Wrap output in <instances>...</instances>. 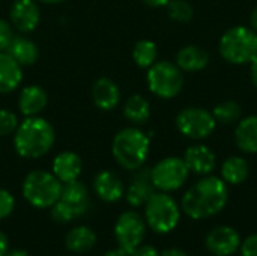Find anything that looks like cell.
<instances>
[{
	"instance_id": "cell-1",
	"label": "cell",
	"mask_w": 257,
	"mask_h": 256,
	"mask_svg": "<svg viewBox=\"0 0 257 256\" xmlns=\"http://www.w3.org/2000/svg\"><path fill=\"white\" fill-rule=\"evenodd\" d=\"M229 201L227 184L212 175H205L182 196L181 208L193 220H203L221 213Z\"/></svg>"
},
{
	"instance_id": "cell-2",
	"label": "cell",
	"mask_w": 257,
	"mask_h": 256,
	"mask_svg": "<svg viewBox=\"0 0 257 256\" xmlns=\"http://www.w3.org/2000/svg\"><path fill=\"white\" fill-rule=\"evenodd\" d=\"M56 142L53 125L41 116H29L18 124L14 133L15 152L26 160H36L47 155Z\"/></svg>"
},
{
	"instance_id": "cell-3",
	"label": "cell",
	"mask_w": 257,
	"mask_h": 256,
	"mask_svg": "<svg viewBox=\"0 0 257 256\" xmlns=\"http://www.w3.org/2000/svg\"><path fill=\"white\" fill-rule=\"evenodd\" d=\"M151 151L149 136L139 127H126L116 133L111 143V154L116 163L125 170H137L145 166Z\"/></svg>"
},
{
	"instance_id": "cell-4",
	"label": "cell",
	"mask_w": 257,
	"mask_h": 256,
	"mask_svg": "<svg viewBox=\"0 0 257 256\" xmlns=\"http://www.w3.org/2000/svg\"><path fill=\"white\" fill-rule=\"evenodd\" d=\"M218 51L232 65L250 63L257 56V32L247 26L227 29L220 38Z\"/></svg>"
},
{
	"instance_id": "cell-5",
	"label": "cell",
	"mask_w": 257,
	"mask_h": 256,
	"mask_svg": "<svg viewBox=\"0 0 257 256\" xmlns=\"http://www.w3.org/2000/svg\"><path fill=\"white\" fill-rule=\"evenodd\" d=\"M62 186L53 172L32 170L23 181V196L35 208H51L60 199Z\"/></svg>"
},
{
	"instance_id": "cell-6",
	"label": "cell",
	"mask_w": 257,
	"mask_h": 256,
	"mask_svg": "<svg viewBox=\"0 0 257 256\" xmlns=\"http://www.w3.org/2000/svg\"><path fill=\"white\" fill-rule=\"evenodd\" d=\"M181 220V208L166 192H155L145 204V222L157 234L172 232Z\"/></svg>"
},
{
	"instance_id": "cell-7",
	"label": "cell",
	"mask_w": 257,
	"mask_h": 256,
	"mask_svg": "<svg viewBox=\"0 0 257 256\" xmlns=\"http://www.w3.org/2000/svg\"><path fill=\"white\" fill-rule=\"evenodd\" d=\"M146 81L149 91L163 100H172L181 94L184 88V72L181 68L169 60L155 62L148 68Z\"/></svg>"
},
{
	"instance_id": "cell-8",
	"label": "cell",
	"mask_w": 257,
	"mask_h": 256,
	"mask_svg": "<svg viewBox=\"0 0 257 256\" xmlns=\"http://www.w3.org/2000/svg\"><path fill=\"white\" fill-rule=\"evenodd\" d=\"M178 131L193 140H203L209 137L217 127L212 112L203 107H185L175 119Z\"/></svg>"
},
{
	"instance_id": "cell-9",
	"label": "cell",
	"mask_w": 257,
	"mask_h": 256,
	"mask_svg": "<svg viewBox=\"0 0 257 256\" xmlns=\"http://www.w3.org/2000/svg\"><path fill=\"white\" fill-rule=\"evenodd\" d=\"M188 175L190 170L184 158L179 157H166L151 169V178L154 187L158 192H166V193L179 190L187 183Z\"/></svg>"
},
{
	"instance_id": "cell-10",
	"label": "cell",
	"mask_w": 257,
	"mask_h": 256,
	"mask_svg": "<svg viewBox=\"0 0 257 256\" xmlns=\"http://www.w3.org/2000/svg\"><path fill=\"white\" fill-rule=\"evenodd\" d=\"M146 222L145 217H142L136 211H125L122 213L114 225V238L117 243V247H120L128 255L137 249L140 244H143V240L146 237Z\"/></svg>"
},
{
	"instance_id": "cell-11",
	"label": "cell",
	"mask_w": 257,
	"mask_h": 256,
	"mask_svg": "<svg viewBox=\"0 0 257 256\" xmlns=\"http://www.w3.org/2000/svg\"><path fill=\"white\" fill-rule=\"evenodd\" d=\"M205 246L214 256H232L241 247V237L230 226H217L208 232Z\"/></svg>"
},
{
	"instance_id": "cell-12",
	"label": "cell",
	"mask_w": 257,
	"mask_h": 256,
	"mask_svg": "<svg viewBox=\"0 0 257 256\" xmlns=\"http://www.w3.org/2000/svg\"><path fill=\"white\" fill-rule=\"evenodd\" d=\"M41 21V11L35 0H15L9 11V23L21 33L33 32Z\"/></svg>"
},
{
	"instance_id": "cell-13",
	"label": "cell",
	"mask_w": 257,
	"mask_h": 256,
	"mask_svg": "<svg viewBox=\"0 0 257 256\" xmlns=\"http://www.w3.org/2000/svg\"><path fill=\"white\" fill-rule=\"evenodd\" d=\"M155 192L157 189L152 184L151 169L142 166L140 169L134 170L130 186L125 189V198L131 207H142Z\"/></svg>"
},
{
	"instance_id": "cell-14",
	"label": "cell",
	"mask_w": 257,
	"mask_h": 256,
	"mask_svg": "<svg viewBox=\"0 0 257 256\" xmlns=\"http://www.w3.org/2000/svg\"><path fill=\"white\" fill-rule=\"evenodd\" d=\"M93 190L101 201L108 204H114L125 196V184L113 170H101L93 180Z\"/></svg>"
},
{
	"instance_id": "cell-15",
	"label": "cell",
	"mask_w": 257,
	"mask_h": 256,
	"mask_svg": "<svg viewBox=\"0 0 257 256\" xmlns=\"http://www.w3.org/2000/svg\"><path fill=\"white\" fill-rule=\"evenodd\" d=\"M184 161L190 172L196 175H211L217 166V157L211 148L206 145H191L184 152Z\"/></svg>"
},
{
	"instance_id": "cell-16",
	"label": "cell",
	"mask_w": 257,
	"mask_h": 256,
	"mask_svg": "<svg viewBox=\"0 0 257 256\" xmlns=\"http://www.w3.org/2000/svg\"><path fill=\"white\" fill-rule=\"evenodd\" d=\"M60 201L66 204L77 217H83L90 207V196L89 190L84 186V183L74 180L69 183H65L62 186V193H60Z\"/></svg>"
},
{
	"instance_id": "cell-17",
	"label": "cell",
	"mask_w": 257,
	"mask_h": 256,
	"mask_svg": "<svg viewBox=\"0 0 257 256\" xmlns=\"http://www.w3.org/2000/svg\"><path fill=\"white\" fill-rule=\"evenodd\" d=\"M92 100L99 110L110 112L120 103V89L111 78L99 77L92 86Z\"/></svg>"
},
{
	"instance_id": "cell-18",
	"label": "cell",
	"mask_w": 257,
	"mask_h": 256,
	"mask_svg": "<svg viewBox=\"0 0 257 256\" xmlns=\"http://www.w3.org/2000/svg\"><path fill=\"white\" fill-rule=\"evenodd\" d=\"M51 169H53V174L56 175V178L62 184H65V183L78 180V177L81 175V170H83V160L77 152L63 151L54 157Z\"/></svg>"
},
{
	"instance_id": "cell-19",
	"label": "cell",
	"mask_w": 257,
	"mask_h": 256,
	"mask_svg": "<svg viewBox=\"0 0 257 256\" xmlns=\"http://www.w3.org/2000/svg\"><path fill=\"white\" fill-rule=\"evenodd\" d=\"M47 104H48V94L39 84L26 86L18 98V109L26 118L39 116L45 110Z\"/></svg>"
},
{
	"instance_id": "cell-20",
	"label": "cell",
	"mask_w": 257,
	"mask_h": 256,
	"mask_svg": "<svg viewBox=\"0 0 257 256\" xmlns=\"http://www.w3.org/2000/svg\"><path fill=\"white\" fill-rule=\"evenodd\" d=\"M21 81L23 66L8 51H0V94H11Z\"/></svg>"
},
{
	"instance_id": "cell-21",
	"label": "cell",
	"mask_w": 257,
	"mask_h": 256,
	"mask_svg": "<svg viewBox=\"0 0 257 256\" xmlns=\"http://www.w3.org/2000/svg\"><path fill=\"white\" fill-rule=\"evenodd\" d=\"M209 53L199 45H185L176 54V65L182 72H197L208 66Z\"/></svg>"
},
{
	"instance_id": "cell-22",
	"label": "cell",
	"mask_w": 257,
	"mask_h": 256,
	"mask_svg": "<svg viewBox=\"0 0 257 256\" xmlns=\"http://www.w3.org/2000/svg\"><path fill=\"white\" fill-rule=\"evenodd\" d=\"M235 143L245 154H257V115L242 118L236 122Z\"/></svg>"
},
{
	"instance_id": "cell-23",
	"label": "cell",
	"mask_w": 257,
	"mask_h": 256,
	"mask_svg": "<svg viewBox=\"0 0 257 256\" xmlns=\"http://www.w3.org/2000/svg\"><path fill=\"white\" fill-rule=\"evenodd\" d=\"M21 66H29V65H33L39 56V50H38V45L23 36V35H15V38L12 39L9 48L6 50Z\"/></svg>"
},
{
	"instance_id": "cell-24",
	"label": "cell",
	"mask_w": 257,
	"mask_h": 256,
	"mask_svg": "<svg viewBox=\"0 0 257 256\" xmlns=\"http://www.w3.org/2000/svg\"><path fill=\"white\" fill-rule=\"evenodd\" d=\"M65 244L74 253H86L96 244V234L87 226H75L66 234Z\"/></svg>"
},
{
	"instance_id": "cell-25",
	"label": "cell",
	"mask_w": 257,
	"mask_h": 256,
	"mask_svg": "<svg viewBox=\"0 0 257 256\" xmlns=\"http://www.w3.org/2000/svg\"><path fill=\"white\" fill-rule=\"evenodd\" d=\"M123 116L133 125H145L151 118V104L143 95H131L123 104Z\"/></svg>"
},
{
	"instance_id": "cell-26",
	"label": "cell",
	"mask_w": 257,
	"mask_h": 256,
	"mask_svg": "<svg viewBox=\"0 0 257 256\" xmlns=\"http://www.w3.org/2000/svg\"><path fill=\"white\" fill-rule=\"evenodd\" d=\"M248 174H250V166L247 160L242 157L232 155L226 158L224 163L221 164V180L226 184L239 186L248 178Z\"/></svg>"
},
{
	"instance_id": "cell-27",
	"label": "cell",
	"mask_w": 257,
	"mask_h": 256,
	"mask_svg": "<svg viewBox=\"0 0 257 256\" xmlns=\"http://www.w3.org/2000/svg\"><path fill=\"white\" fill-rule=\"evenodd\" d=\"M158 57V47L151 39H140L133 48V60L139 68H151Z\"/></svg>"
},
{
	"instance_id": "cell-28",
	"label": "cell",
	"mask_w": 257,
	"mask_h": 256,
	"mask_svg": "<svg viewBox=\"0 0 257 256\" xmlns=\"http://www.w3.org/2000/svg\"><path fill=\"white\" fill-rule=\"evenodd\" d=\"M212 115H214L217 124L230 125V124H235L241 119L242 107L239 106V103H236L233 100H226V101L218 103L214 107Z\"/></svg>"
},
{
	"instance_id": "cell-29",
	"label": "cell",
	"mask_w": 257,
	"mask_h": 256,
	"mask_svg": "<svg viewBox=\"0 0 257 256\" xmlns=\"http://www.w3.org/2000/svg\"><path fill=\"white\" fill-rule=\"evenodd\" d=\"M167 15L176 23H188L194 15V9L187 0H170L167 5Z\"/></svg>"
},
{
	"instance_id": "cell-30",
	"label": "cell",
	"mask_w": 257,
	"mask_h": 256,
	"mask_svg": "<svg viewBox=\"0 0 257 256\" xmlns=\"http://www.w3.org/2000/svg\"><path fill=\"white\" fill-rule=\"evenodd\" d=\"M17 115L8 109H0V137H8L15 133L18 127Z\"/></svg>"
},
{
	"instance_id": "cell-31",
	"label": "cell",
	"mask_w": 257,
	"mask_h": 256,
	"mask_svg": "<svg viewBox=\"0 0 257 256\" xmlns=\"http://www.w3.org/2000/svg\"><path fill=\"white\" fill-rule=\"evenodd\" d=\"M15 208V198L6 190L0 189V220L9 217Z\"/></svg>"
},
{
	"instance_id": "cell-32",
	"label": "cell",
	"mask_w": 257,
	"mask_h": 256,
	"mask_svg": "<svg viewBox=\"0 0 257 256\" xmlns=\"http://www.w3.org/2000/svg\"><path fill=\"white\" fill-rule=\"evenodd\" d=\"M14 38H15V33H14L12 24L0 18V51H6Z\"/></svg>"
},
{
	"instance_id": "cell-33",
	"label": "cell",
	"mask_w": 257,
	"mask_h": 256,
	"mask_svg": "<svg viewBox=\"0 0 257 256\" xmlns=\"http://www.w3.org/2000/svg\"><path fill=\"white\" fill-rule=\"evenodd\" d=\"M241 256H257V234H251L241 243Z\"/></svg>"
},
{
	"instance_id": "cell-34",
	"label": "cell",
	"mask_w": 257,
	"mask_h": 256,
	"mask_svg": "<svg viewBox=\"0 0 257 256\" xmlns=\"http://www.w3.org/2000/svg\"><path fill=\"white\" fill-rule=\"evenodd\" d=\"M128 256H160V253H158V250L154 246L140 244L137 249H134Z\"/></svg>"
},
{
	"instance_id": "cell-35",
	"label": "cell",
	"mask_w": 257,
	"mask_h": 256,
	"mask_svg": "<svg viewBox=\"0 0 257 256\" xmlns=\"http://www.w3.org/2000/svg\"><path fill=\"white\" fill-rule=\"evenodd\" d=\"M248 65H250V78H251V83L254 84V88H257V56Z\"/></svg>"
},
{
	"instance_id": "cell-36",
	"label": "cell",
	"mask_w": 257,
	"mask_h": 256,
	"mask_svg": "<svg viewBox=\"0 0 257 256\" xmlns=\"http://www.w3.org/2000/svg\"><path fill=\"white\" fill-rule=\"evenodd\" d=\"M9 250V241L5 232L0 231V256L6 255V252Z\"/></svg>"
},
{
	"instance_id": "cell-37",
	"label": "cell",
	"mask_w": 257,
	"mask_h": 256,
	"mask_svg": "<svg viewBox=\"0 0 257 256\" xmlns=\"http://www.w3.org/2000/svg\"><path fill=\"white\" fill-rule=\"evenodd\" d=\"M146 6H151V8H163L166 6L170 0H142Z\"/></svg>"
},
{
	"instance_id": "cell-38",
	"label": "cell",
	"mask_w": 257,
	"mask_h": 256,
	"mask_svg": "<svg viewBox=\"0 0 257 256\" xmlns=\"http://www.w3.org/2000/svg\"><path fill=\"white\" fill-rule=\"evenodd\" d=\"M160 256H188L184 250L181 249H176V247H172V249H166L163 253H160Z\"/></svg>"
},
{
	"instance_id": "cell-39",
	"label": "cell",
	"mask_w": 257,
	"mask_h": 256,
	"mask_svg": "<svg viewBox=\"0 0 257 256\" xmlns=\"http://www.w3.org/2000/svg\"><path fill=\"white\" fill-rule=\"evenodd\" d=\"M250 27L257 32V5L254 6V9H253V12H251V15H250Z\"/></svg>"
},
{
	"instance_id": "cell-40",
	"label": "cell",
	"mask_w": 257,
	"mask_h": 256,
	"mask_svg": "<svg viewBox=\"0 0 257 256\" xmlns=\"http://www.w3.org/2000/svg\"><path fill=\"white\" fill-rule=\"evenodd\" d=\"M102 256H128V253H126V252H123L120 247H117V249H113V250L105 252Z\"/></svg>"
},
{
	"instance_id": "cell-41",
	"label": "cell",
	"mask_w": 257,
	"mask_h": 256,
	"mask_svg": "<svg viewBox=\"0 0 257 256\" xmlns=\"http://www.w3.org/2000/svg\"><path fill=\"white\" fill-rule=\"evenodd\" d=\"M5 256H30L26 250H21V249H14V250H8Z\"/></svg>"
},
{
	"instance_id": "cell-42",
	"label": "cell",
	"mask_w": 257,
	"mask_h": 256,
	"mask_svg": "<svg viewBox=\"0 0 257 256\" xmlns=\"http://www.w3.org/2000/svg\"><path fill=\"white\" fill-rule=\"evenodd\" d=\"M39 2H42V3H50V5H57V3H63V2H66V0H39Z\"/></svg>"
}]
</instances>
